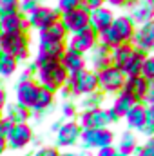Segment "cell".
I'll use <instances>...</instances> for the list:
<instances>
[{
  "label": "cell",
  "instance_id": "cell-1",
  "mask_svg": "<svg viewBox=\"0 0 154 156\" xmlns=\"http://www.w3.org/2000/svg\"><path fill=\"white\" fill-rule=\"evenodd\" d=\"M0 55L15 58L18 64L27 62L31 56V35L29 33H2Z\"/></svg>",
  "mask_w": 154,
  "mask_h": 156
},
{
  "label": "cell",
  "instance_id": "cell-2",
  "mask_svg": "<svg viewBox=\"0 0 154 156\" xmlns=\"http://www.w3.org/2000/svg\"><path fill=\"white\" fill-rule=\"evenodd\" d=\"M35 80L38 82L42 89H47L51 93H58L60 87H64L69 80V73L62 67V64H47V66H38L37 73H35Z\"/></svg>",
  "mask_w": 154,
  "mask_h": 156
},
{
  "label": "cell",
  "instance_id": "cell-3",
  "mask_svg": "<svg viewBox=\"0 0 154 156\" xmlns=\"http://www.w3.org/2000/svg\"><path fill=\"white\" fill-rule=\"evenodd\" d=\"M76 122L82 129H103V127H109L111 123H116L120 120L111 111V107H96V109L78 111Z\"/></svg>",
  "mask_w": 154,
  "mask_h": 156
},
{
  "label": "cell",
  "instance_id": "cell-4",
  "mask_svg": "<svg viewBox=\"0 0 154 156\" xmlns=\"http://www.w3.org/2000/svg\"><path fill=\"white\" fill-rule=\"evenodd\" d=\"M114 131L109 127H103V129H82V136L78 144L83 151H98L102 147L114 145Z\"/></svg>",
  "mask_w": 154,
  "mask_h": 156
},
{
  "label": "cell",
  "instance_id": "cell-5",
  "mask_svg": "<svg viewBox=\"0 0 154 156\" xmlns=\"http://www.w3.org/2000/svg\"><path fill=\"white\" fill-rule=\"evenodd\" d=\"M65 87L71 93V98H83L91 93L98 91V80H96V73L91 69H85L76 75H69V80L65 83Z\"/></svg>",
  "mask_w": 154,
  "mask_h": 156
},
{
  "label": "cell",
  "instance_id": "cell-6",
  "mask_svg": "<svg viewBox=\"0 0 154 156\" xmlns=\"http://www.w3.org/2000/svg\"><path fill=\"white\" fill-rule=\"evenodd\" d=\"M98 45V33L91 27H85L78 33H73L67 37V42H65V49L67 51H73V53H78V55H83L87 56L94 47Z\"/></svg>",
  "mask_w": 154,
  "mask_h": 156
},
{
  "label": "cell",
  "instance_id": "cell-7",
  "mask_svg": "<svg viewBox=\"0 0 154 156\" xmlns=\"http://www.w3.org/2000/svg\"><path fill=\"white\" fill-rule=\"evenodd\" d=\"M125 75L114 67V66H109L107 69H102L96 73V80H98V91H102L105 96L107 94H118L121 93L123 89V83H125Z\"/></svg>",
  "mask_w": 154,
  "mask_h": 156
},
{
  "label": "cell",
  "instance_id": "cell-8",
  "mask_svg": "<svg viewBox=\"0 0 154 156\" xmlns=\"http://www.w3.org/2000/svg\"><path fill=\"white\" fill-rule=\"evenodd\" d=\"M60 20V13L56 11L54 5H47V4H42L40 7H37L31 15H27V26H29V31H44L45 27L53 26L54 22Z\"/></svg>",
  "mask_w": 154,
  "mask_h": 156
},
{
  "label": "cell",
  "instance_id": "cell-9",
  "mask_svg": "<svg viewBox=\"0 0 154 156\" xmlns=\"http://www.w3.org/2000/svg\"><path fill=\"white\" fill-rule=\"evenodd\" d=\"M35 140V131L31 123H16L7 134V151H24Z\"/></svg>",
  "mask_w": 154,
  "mask_h": 156
},
{
  "label": "cell",
  "instance_id": "cell-10",
  "mask_svg": "<svg viewBox=\"0 0 154 156\" xmlns=\"http://www.w3.org/2000/svg\"><path fill=\"white\" fill-rule=\"evenodd\" d=\"M82 127L78 125L76 120L62 122L60 129L54 133V147L56 149H71L80 142Z\"/></svg>",
  "mask_w": 154,
  "mask_h": 156
},
{
  "label": "cell",
  "instance_id": "cell-11",
  "mask_svg": "<svg viewBox=\"0 0 154 156\" xmlns=\"http://www.w3.org/2000/svg\"><path fill=\"white\" fill-rule=\"evenodd\" d=\"M125 9H127L125 15L136 26L154 20V0H129Z\"/></svg>",
  "mask_w": 154,
  "mask_h": 156
},
{
  "label": "cell",
  "instance_id": "cell-12",
  "mask_svg": "<svg viewBox=\"0 0 154 156\" xmlns=\"http://www.w3.org/2000/svg\"><path fill=\"white\" fill-rule=\"evenodd\" d=\"M60 22H62V26L65 27V31L69 35L78 33V31L89 27V9L80 5L73 11H67V13L60 15Z\"/></svg>",
  "mask_w": 154,
  "mask_h": 156
},
{
  "label": "cell",
  "instance_id": "cell-13",
  "mask_svg": "<svg viewBox=\"0 0 154 156\" xmlns=\"http://www.w3.org/2000/svg\"><path fill=\"white\" fill-rule=\"evenodd\" d=\"M42 87L38 85L37 80H27V82H16L15 85V102L31 109L38 98Z\"/></svg>",
  "mask_w": 154,
  "mask_h": 156
},
{
  "label": "cell",
  "instance_id": "cell-14",
  "mask_svg": "<svg viewBox=\"0 0 154 156\" xmlns=\"http://www.w3.org/2000/svg\"><path fill=\"white\" fill-rule=\"evenodd\" d=\"M0 31L2 33H29L27 16L20 11L2 13L0 15Z\"/></svg>",
  "mask_w": 154,
  "mask_h": 156
},
{
  "label": "cell",
  "instance_id": "cell-15",
  "mask_svg": "<svg viewBox=\"0 0 154 156\" xmlns=\"http://www.w3.org/2000/svg\"><path fill=\"white\" fill-rule=\"evenodd\" d=\"M132 45L147 55H154V20L136 27Z\"/></svg>",
  "mask_w": 154,
  "mask_h": 156
},
{
  "label": "cell",
  "instance_id": "cell-16",
  "mask_svg": "<svg viewBox=\"0 0 154 156\" xmlns=\"http://www.w3.org/2000/svg\"><path fill=\"white\" fill-rule=\"evenodd\" d=\"M69 33L62 26V22H54L53 26L45 27L38 33V45H65Z\"/></svg>",
  "mask_w": 154,
  "mask_h": 156
},
{
  "label": "cell",
  "instance_id": "cell-17",
  "mask_svg": "<svg viewBox=\"0 0 154 156\" xmlns=\"http://www.w3.org/2000/svg\"><path fill=\"white\" fill-rule=\"evenodd\" d=\"M114 16H116L114 9H111L107 5L93 9V11H89V27L94 29L96 33H102V31H105L113 26Z\"/></svg>",
  "mask_w": 154,
  "mask_h": 156
},
{
  "label": "cell",
  "instance_id": "cell-18",
  "mask_svg": "<svg viewBox=\"0 0 154 156\" xmlns=\"http://www.w3.org/2000/svg\"><path fill=\"white\" fill-rule=\"evenodd\" d=\"M65 53V45H38L37 47V56L33 64L38 66H47V64H58Z\"/></svg>",
  "mask_w": 154,
  "mask_h": 156
},
{
  "label": "cell",
  "instance_id": "cell-19",
  "mask_svg": "<svg viewBox=\"0 0 154 156\" xmlns=\"http://www.w3.org/2000/svg\"><path fill=\"white\" fill-rule=\"evenodd\" d=\"M147 89H149V82L143 76H131V78H125L121 93L131 96L136 104H142L145 94H147Z\"/></svg>",
  "mask_w": 154,
  "mask_h": 156
},
{
  "label": "cell",
  "instance_id": "cell-20",
  "mask_svg": "<svg viewBox=\"0 0 154 156\" xmlns=\"http://www.w3.org/2000/svg\"><path fill=\"white\" fill-rule=\"evenodd\" d=\"M111 27L114 29V33L118 35V38L121 40V44H132V38H134V33H136L138 26L127 15H116Z\"/></svg>",
  "mask_w": 154,
  "mask_h": 156
},
{
  "label": "cell",
  "instance_id": "cell-21",
  "mask_svg": "<svg viewBox=\"0 0 154 156\" xmlns=\"http://www.w3.org/2000/svg\"><path fill=\"white\" fill-rule=\"evenodd\" d=\"M87 69H91V71H94V73H98V71H102V69H107L109 66H111V51L107 49V47H103V45H96L87 56Z\"/></svg>",
  "mask_w": 154,
  "mask_h": 156
},
{
  "label": "cell",
  "instance_id": "cell-22",
  "mask_svg": "<svg viewBox=\"0 0 154 156\" xmlns=\"http://www.w3.org/2000/svg\"><path fill=\"white\" fill-rule=\"evenodd\" d=\"M125 123L127 129L132 133H142V129L147 123V107L143 104H134V107L125 115Z\"/></svg>",
  "mask_w": 154,
  "mask_h": 156
},
{
  "label": "cell",
  "instance_id": "cell-23",
  "mask_svg": "<svg viewBox=\"0 0 154 156\" xmlns=\"http://www.w3.org/2000/svg\"><path fill=\"white\" fill-rule=\"evenodd\" d=\"M116 153L121 156H134L136 149H138V136L132 131H123L118 136V142H114Z\"/></svg>",
  "mask_w": 154,
  "mask_h": 156
},
{
  "label": "cell",
  "instance_id": "cell-24",
  "mask_svg": "<svg viewBox=\"0 0 154 156\" xmlns=\"http://www.w3.org/2000/svg\"><path fill=\"white\" fill-rule=\"evenodd\" d=\"M62 67L69 73V75H76V73H82L87 69V58L83 55H78V53H73V51H67L64 53L62 60H60Z\"/></svg>",
  "mask_w": 154,
  "mask_h": 156
},
{
  "label": "cell",
  "instance_id": "cell-25",
  "mask_svg": "<svg viewBox=\"0 0 154 156\" xmlns=\"http://www.w3.org/2000/svg\"><path fill=\"white\" fill-rule=\"evenodd\" d=\"M2 115L7 118L13 125H16V123H29V120L33 118L31 109H27V107H24V105H20L16 102L7 104L5 109L2 111Z\"/></svg>",
  "mask_w": 154,
  "mask_h": 156
},
{
  "label": "cell",
  "instance_id": "cell-26",
  "mask_svg": "<svg viewBox=\"0 0 154 156\" xmlns=\"http://www.w3.org/2000/svg\"><path fill=\"white\" fill-rule=\"evenodd\" d=\"M54 100H56V94L47 91V89H42L35 102V105L31 107V115L33 116H44L47 113H51L53 105H54Z\"/></svg>",
  "mask_w": 154,
  "mask_h": 156
},
{
  "label": "cell",
  "instance_id": "cell-27",
  "mask_svg": "<svg viewBox=\"0 0 154 156\" xmlns=\"http://www.w3.org/2000/svg\"><path fill=\"white\" fill-rule=\"evenodd\" d=\"M145 58H147V53H143V51H140V49H136V47H134V51H132L131 58H129V60H127V64L121 67V73H123L127 78L140 76V73H142V64H143V60H145Z\"/></svg>",
  "mask_w": 154,
  "mask_h": 156
},
{
  "label": "cell",
  "instance_id": "cell-28",
  "mask_svg": "<svg viewBox=\"0 0 154 156\" xmlns=\"http://www.w3.org/2000/svg\"><path fill=\"white\" fill-rule=\"evenodd\" d=\"M132 51H134L132 44H120V45H116L114 49H111V66H114V67H118L121 71V67L131 58Z\"/></svg>",
  "mask_w": 154,
  "mask_h": 156
},
{
  "label": "cell",
  "instance_id": "cell-29",
  "mask_svg": "<svg viewBox=\"0 0 154 156\" xmlns=\"http://www.w3.org/2000/svg\"><path fill=\"white\" fill-rule=\"evenodd\" d=\"M134 104L136 102L131 96H127L125 93H118L114 96V100H113V104H111V111L118 116V120H123L125 115L134 107Z\"/></svg>",
  "mask_w": 154,
  "mask_h": 156
},
{
  "label": "cell",
  "instance_id": "cell-30",
  "mask_svg": "<svg viewBox=\"0 0 154 156\" xmlns=\"http://www.w3.org/2000/svg\"><path fill=\"white\" fill-rule=\"evenodd\" d=\"M103 102H105V94L102 91H96V93H91L83 98H80V104H76L78 109L83 111V109H96V107H103Z\"/></svg>",
  "mask_w": 154,
  "mask_h": 156
},
{
  "label": "cell",
  "instance_id": "cell-31",
  "mask_svg": "<svg viewBox=\"0 0 154 156\" xmlns=\"http://www.w3.org/2000/svg\"><path fill=\"white\" fill-rule=\"evenodd\" d=\"M18 62L7 55H0V78H11L18 71Z\"/></svg>",
  "mask_w": 154,
  "mask_h": 156
},
{
  "label": "cell",
  "instance_id": "cell-32",
  "mask_svg": "<svg viewBox=\"0 0 154 156\" xmlns=\"http://www.w3.org/2000/svg\"><path fill=\"white\" fill-rule=\"evenodd\" d=\"M98 44H100V45H103V47H107V49L111 51V49H114L116 45H120V44H121V40L118 38V35L114 33V29H113V27H109V29H105V31L98 33Z\"/></svg>",
  "mask_w": 154,
  "mask_h": 156
},
{
  "label": "cell",
  "instance_id": "cell-33",
  "mask_svg": "<svg viewBox=\"0 0 154 156\" xmlns=\"http://www.w3.org/2000/svg\"><path fill=\"white\" fill-rule=\"evenodd\" d=\"M140 76H143L149 83H154V55H147V58L143 60Z\"/></svg>",
  "mask_w": 154,
  "mask_h": 156
},
{
  "label": "cell",
  "instance_id": "cell-34",
  "mask_svg": "<svg viewBox=\"0 0 154 156\" xmlns=\"http://www.w3.org/2000/svg\"><path fill=\"white\" fill-rule=\"evenodd\" d=\"M78 105L73 102V100H67V102H64L62 104V107H60V113H62V118L65 120V122H69V120H76L78 116Z\"/></svg>",
  "mask_w": 154,
  "mask_h": 156
},
{
  "label": "cell",
  "instance_id": "cell-35",
  "mask_svg": "<svg viewBox=\"0 0 154 156\" xmlns=\"http://www.w3.org/2000/svg\"><path fill=\"white\" fill-rule=\"evenodd\" d=\"M44 4V0H20V4H18V11L22 13V15H31L37 7H40Z\"/></svg>",
  "mask_w": 154,
  "mask_h": 156
},
{
  "label": "cell",
  "instance_id": "cell-36",
  "mask_svg": "<svg viewBox=\"0 0 154 156\" xmlns=\"http://www.w3.org/2000/svg\"><path fill=\"white\" fill-rule=\"evenodd\" d=\"M82 5V0H56V11L60 13V15H64V13H67V11H73V9H76Z\"/></svg>",
  "mask_w": 154,
  "mask_h": 156
},
{
  "label": "cell",
  "instance_id": "cell-37",
  "mask_svg": "<svg viewBox=\"0 0 154 156\" xmlns=\"http://www.w3.org/2000/svg\"><path fill=\"white\" fill-rule=\"evenodd\" d=\"M134 156H154V136L147 138L145 144L138 145V149H136Z\"/></svg>",
  "mask_w": 154,
  "mask_h": 156
},
{
  "label": "cell",
  "instance_id": "cell-38",
  "mask_svg": "<svg viewBox=\"0 0 154 156\" xmlns=\"http://www.w3.org/2000/svg\"><path fill=\"white\" fill-rule=\"evenodd\" d=\"M18 4H20V0H0V15L18 11Z\"/></svg>",
  "mask_w": 154,
  "mask_h": 156
},
{
  "label": "cell",
  "instance_id": "cell-39",
  "mask_svg": "<svg viewBox=\"0 0 154 156\" xmlns=\"http://www.w3.org/2000/svg\"><path fill=\"white\" fill-rule=\"evenodd\" d=\"M35 73H37V66L29 64L20 75H18V82H27V80H35Z\"/></svg>",
  "mask_w": 154,
  "mask_h": 156
},
{
  "label": "cell",
  "instance_id": "cell-40",
  "mask_svg": "<svg viewBox=\"0 0 154 156\" xmlns=\"http://www.w3.org/2000/svg\"><path fill=\"white\" fill-rule=\"evenodd\" d=\"M105 2H107V0H82V5H83L85 9L93 11V9H98V7L105 5Z\"/></svg>",
  "mask_w": 154,
  "mask_h": 156
},
{
  "label": "cell",
  "instance_id": "cell-41",
  "mask_svg": "<svg viewBox=\"0 0 154 156\" xmlns=\"http://www.w3.org/2000/svg\"><path fill=\"white\" fill-rule=\"evenodd\" d=\"M38 156H60V151L53 145V147H40L38 151H35Z\"/></svg>",
  "mask_w": 154,
  "mask_h": 156
},
{
  "label": "cell",
  "instance_id": "cell-42",
  "mask_svg": "<svg viewBox=\"0 0 154 156\" xmlns=\"http://www.w3.org/2000/svg\"><path fill=\"white\" fill-rule=\"evenodd\" d=\"M145 107H149V105H154V83H149V89H147V94H145V98H143V102H142Z\"/></svg>",
  "mask_w": 154,
  "mask_h": 156
},
{
  "label": "cell",
  "instance_id": "cell-43",
  "mask_svg": "<svg viewBox=\"0 0 154 156\" xmlns=\"http://www.w3.org/2000/svg\"><path fill=\"white\" fill-rule=\"evenodd\" d=\"M129 4V0H107L105 5L111 7V9H125Z\"/></svg>",
  "mask_w": 154,
  "mask_h": 156
},
{
  "label": "cell",
  "instance_id": "cell-44",
  "mask_svg": "<svg viewBox=\"0 0 154 156\" xmlns=\"http://www.w3.org/2000/svg\"><path fill=\"white\" fill-rule=\"evenodd\" d=\"M116 147L114 145H109V147H102V149H98L96 151V154L94 156H116Z\"/></svg>",
  "mask_w": 154,
  "mask_h": 156
},
{
  "label": "cell",
  "instance_id": "cell-45",
  "mask_svg": "<svg viewBox=\"0 0 154 156\" xmlns=\"http://www.w3.org/2000/svg\"><path fill=\"white\" fill-rule=\"evenodd\" d=\"M5 105H7V91H5V87L0 83V111H4Z\"/></svg>",
  "mask_w": 154,
  "mask_h": 156
},
{
  "label": "cell",
  "instance_id": "cell-46",
  "mask_svg": "<svg viewBox=\"0 0 154 156\" xmlns=\"http://www.w3.org/2000/svg\"><path fill=\"white\" fill-rule=\"evenodd\" d=\"M56 94H58V96H60L64 102H67V100H73V98H71V93H69V89H67L65 85H64V87H60Z\"/></svg>",
  "mask_w": 154,
  "mask_h": 156
},
{
  "label": "cell",
  "instance_id": "cell-47",
  "mask_svg": "<svg viewBox=\"0 0 154 156\" xmlns=\"http://www.w3.org/2000/svg\"><path fill=\"white\" fill-rule=\"evenodd\" d=\"M147 122L154 127V105H149L147 107Z\"/></svg>",
  "mask_w": 154,
  "mask_h": 156
},
{
  "label": "cell",
  "instance_id": "cell-48",
  "mask_svg": "<svg viewBox=\"0 0 154 156\" xmlns=\"http://www.w3.org/2000/svg\"><path fill=\"white\" fill-rule=\"evenodd\" d=\"M60 125H62V122H60V120H56V122H53V123H51V131H53V133H56V131L60 129Z\"/></svg>",
  "mask_w": 154,
  "mask_h": 156
},
{
  "label": "cell",
  "instance_id": "cell-49",
  "mask_svg": "<svg viewBox=\"0 0 154 156\" xmlns=\"http://www.w3.org/2000/svg\"><path fill=\"white\" fill-rule=\"evenodd\" d=\"M60 156H69V153H60Z\"/></svg>",
  "mask_w": 154,
  "mask_h": 156
},
{
  "label": "cell",
  "instance_id": "cell-50",
  "mask_svg": "<svg viewBox=\"0 0 154 156\" xmlns=\"http://www.w3.org/2000/svg\"><path fill=\"white\" fill-rule=\"evenodd\" d=\"M2 116H4V115H2V111H0V118H2Z\"/></svg>",
  "mask_w": 154,
  "mask_h": 156
},
{
  "label": "cell",
  "instance_id": "cell-51",
  "mask_svg": "<svg viewBox=\"0 0 154 156\" xmlns=\"http://www.w3.org/2000/svg\"><path fill=\"white\" fill-rule=\"evenodd\" d=\"M0 37H2V31H0Z\"/></svg>",
  "mask_w": 154,
  "mask_h": 156
},
{
  "label": "cell",
  "instance_id": "cell-52",
  "mask_svg": "<svg viewBox=\"0 0 154 156\" xmlns=\"http://www.w3.org/2000/svg\"><path fill=\"white\" fill-rule=\"evenodd\" d=\"M116 156H121V154H116Z\"/></svg>",
  "mask_w": 154,
  "mask_h": 156
},
{
  "label": "cell",
  "instance_id": "cell-53",
  "mask_svg": "<svg viewBox=\"0 0 154 156\" xmlns=\"http://www.w3.org/2000/svg\"><path fill=\"white\" fill-rule=\"evenodd\" d=\"M26 156H29V154H26Z\"/></svg>",
  "mask_w": 154,
  "mask_h": 156
}]
</instances>
